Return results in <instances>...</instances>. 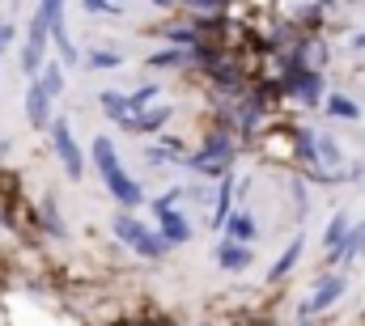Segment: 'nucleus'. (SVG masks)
<instances>
[{
  "mask_svg": "<svg viewBox=\"0 0 365 326\" xmlns=\"http://www.w3.org/2000/svg\"><path fill=\"white\" fill-rule=\"evenodd\" d=\"M93 165H98V174H102V182H106V191L115 195V204H123V208H136L140 199H145V191H140V182L119 165L115 157V144L106 140V136H98L93 140Z\"/></svg>",
  "mask_w": 365,
  "mask_h": 326,
  "instance_id": "1",
  "label": "nucleus"
},
{
  "mask_svg": "<svg viewBox=\"0 0 365 326\" xmlns=\"http://www.w3.org/2000/svg\"><path fill=\"white\" fill-rule=\"evenodd\" d=\"M51 149H56V157L64 162V174L73 178V182H81V174H86V157H81V144L73 140V127H68V119H51Z\"/></svg>",
  "mask_w": 365,
  "mask_h": 326,
  "instance_id": "2",
  "label": "nucleus"
},
{
  "mask_svg": "<svg viewBox=\"0 0 365 326\" xmlns=\"http://www.w3.org/2000/svg\"><path fill=\"white\" fill-rule=\"evenodd\" d=\"M47 34H51V21L43 9H34V21H30V34H26V47H21V68L26 77H38L43 73V56H47Z\"/></svg>",
  "mask_w": 365,
  "mask_h": 326,
  "instance_id": "3",
  "label": "nucleus"
},
{
  "mask_svg": "<svg viewBox=\"0 0 365 326\" xmlns=\"http://www.w3.org/2000/svg\"><path fill=\"white\" fill-rule=\"evenodd\" d=\"M280 89L289 93V98H302V102H319L323 98V77L314 73V68H284V77H280Z\"/></svg>",
  "mask_w": 365,
  "mask_h": 326,
  "instance_id": "4",
  "label": "nucleus"
},
{
  "mask_svg": "<svg viewBox=\"0 0 365 326\" xmlns=\"http://www.w3.org/2000/svg\"><path fill=\"white\" fill-rule=\"evenodd\" d=\"M38 9H43L47 21H51V43H56V51H60V60H64V64H81V56H77V47L68 43V30H64V0H38Z\"/></svg>",
  "mask_w": 365,
  "mask_h": 326,
  "instance_id": "5",
  "label": "nucleus"
},
{
  "mask_svg": "<svg viewBox=\"0 0 365 326\" xmlns=\"http://www.w3.org/2000/svg\"><path fill=\"white\" fill-rule=\"evenodd\" d=\"M153 216L162 221V233L170 238V246H187L191 242V225H187V216L175 212V204L170 199H153Z\"/></svg>",
  "mask_w": 365,
  "mask_h": 326,
  "instance_id": "6",
  "label": "nucleus"
},
{
  "mask_svg": "<svg viewBox=\"0 0 365 326\" xmlns=\"http://www.w3.org/2000/svg\"><path fill=\"white\" fill-rule=\"evenodd\" d=\"M26 119H30V127H38V132L51 127V93L43 89L38 77H30V89H26Z\"/></svg>",
  "mask_w": 365,
  "mask_h": 326,
  "instance_id": "7",
  "label": "nucleus"
},
{
  "mask_svg": "<svg viewBox=\"0 0 365 326\" xmlns=\"http://www.w3.org/2000/svg\"><path fill=\"white\" fill-rule=\"evenodd\" d=\"M340 297H344V280H340V275H323L319 288L310 293V301H302V314H323V310L336 305Z\"/></svg>",
  "mask_w": 365,
  "mask_h": 326,
  "instance_id": "8",
  "label": "nucleus"
},
{
  "mask_svg": "<svg viewBox=\"0 0 365 326\" xmlns=\"http://www.w3.org/2000/svg\"><path fill=\"white\" fill-rule=\"evenodd\" d=\"M212 258H217V267H225V271H242V267H251V258H255V246L247 242H221L212 250Z\"/></svg>",
  "mask_w": 365,
  "mask_h": 326,
  "instance_id": "9",
  "label": "nucleus"
},
{
  "mask_svg": "<svg viewBox=\"0 0 365 326\" xmlns=\"http://www.w3.org/2000/svg\"><path fill=\"white\" fill-rule=\"evenodd\" d=\"M98 102H102L106 119H115L119 127H123V123L136 115V110H132V93H115V89H102V93H98Z\"/></svg>",
  "mask_w": 365,
  "mask_h": 326,
  "instance_id": "10",
  "label": "nucleus"
},
{
  "mask_svg": "<svg viewBox=\"0 0 365 326\" xmlns=\"http://www.w3.org/2000/svg\"><path fill=\"white\" fill-rule=\"evenodd\" d=\"M170 115H175L170 106H158V110H140V115H132L123 127H128V132H162V127L170 123Z\"/></svg>",
  "mask_w": 365,
  "mask_h": 326,
  "instance_id": "11",
  "label": "nucleus"
},
{
  "mask_svg": "<svg viewBox=\"0 0 365 326\" xmlns=\"http://www.w3.org/2000/svg\"><path fill=\"white\" fill-rule=\"evenodd\" d=\"M110 233H115L123 246H136L145 233H149V229H145L136 216H128V212H115V221H110Z\"/></svg>",
  "mask_w": 365,
  "mask_h": 326,
  "instance_id": "12",
  "label": "nucleus"
},
{
  "mask_svg": "<svg viewBox=\"0 0 365 326\" xmlns=\"http://www.w3.org/2000/svg\"><path fill=\"white\" fill-rule=\"evenodd\" d=\"M230 199H234V178L225 174V178H221V191H217V212L208 216V225H212V229H225V225H230V216H234Z\"/></svg>",
  "mask_w": 365,
  "mask_h": 326,
  "instance_id": "13",
  "label": "nucleus"
},
{
  "mask_svg": "<svg viewBox=\"0 0 365 326\" xmlns=\"http://www.w3.org/2000/svg\"><path fill=\"white\" fill-rule=\"evenodd\" d=\"M225 233H230L234 242L255 246V238H259V225H255V216H251V212H234V216H230V225H225Z\"/></svg>",
  "mask_w": 365,
  "mask_h": 326,
  "instance_id": "14",
  "label": "nucleus"
},
{
  "mask_svg": "<svg viewBox=\"0 0 365 326\" xmlns=\"http://www.w3.org/2000/svg\"><path fill=\"white\" fill-rule=\"evenodd\" d=\"M302 246H306L302 238H293V242L284 246V254L276 258V263H272V271H268V280H272V284H276V280H284V275H289V271L297 267V258H302Z\"/></svg>",
  "mask_w": 365,
  "mask_h": 326,
  "instance_id": "15",
  "label": "nucleus"
},
{
  "mask_svg": "<svg viewBox=\"0 0 365 326\" xmlns=\"http://www.w3.org/2000/svg\"><path fill=\"white\" fill-rule=\"evenodd\" d=\"M361 254H365V225H353L349 238H344V246H340L331 258H336V263H353V258H361Z\"/></svg>",
  "mask_w": 365,
  "mask_h": 326,
  "instance_id": "16",
  "label": "nucleus"
},
{
  "mask_svg": "<svg viewBox=\"0 0 365 326\" xmlns=\"http://www.w3.org/2000/svg\"><path fill=\"white\" fill-rule=\"evenodd\" d=\"M259 119H264V93H251V98L238 106V127H242V132H255Z\"/></svg>",
  "mask_w": 365,
  "mask_h": 326,
  "instance_id": "17",
  "label": "nucleus"
},
{
  "mask_svg": "<svg viewBox=\"0 0 365 326\" xmlns=\"http://www.w3.org/2000/svg\"><path fill=\"white\" fill-rule=\"evenodd\" d=\"M200 153L212 157V162H234V140H230V132H212Z\"/></svg>",
  "mask_w": 365,
  "mask_h": 326,
  "instance_id": "18",
  "label": "nucleus"
},
{
  "mask_svg": "<svg viewBox=\"0 0 365 326\" xmlns=\"http://www.w3.org/2000/svg\"><path fill=\"white\" fill-rule=\"evenodd\" d=\"M38 81H43V89L51 98H60L64 93V60H47V68L38 73Z\"/></svg>",
  "mask_w": 365,
  "mask_h": 326,
  "instance_id": "19",
  "label": "nucleus"
},
{
  "mask_svg": "<svg viewBox=\"0 0 365 326\" xmlns=\"http://www.w3.org/2000/svg\"><path fill=\"white\" fill-rule=\"evenodd\" d=\"M327 110H331L336 119H349V123L361 119V106H357L353 98H344V93H327Z\"/></svg>",
  "mask_w": 365,
  "mask_h": 326,
  "instance_id": "20",
  "label": "nucleus"
},
{
  "mask_svg": "<svg viewBox=\"0 0 365 326\" xmlns=\"http://www.w3.org/2000/svg\"><path fill=\"white\" fill-rule=\"evenodd\" d=\"M344 238H349V216H344V212H336V216H331V225H327V233H323V246L336 254V250L344 246Z\"/></svg>",
  "mask_w": 365,
  "mask_h": 326,
  "instance_id": "21",
  "label": "nucleus"
},
{
  "mask_svg": "<svg viewBox=\"0 0 365 326\" xmlns=\"http://www.w3.org/2000/svg\"><path fill=\"white\" fill-rule=\"evenodd\" d=\"M297 157L310 165H319V136L310 127H297Z\"/></svg>",
  "mask_w": 365,
  "mask_h": 326,
  "instance_id": "22",
  "label": "nucleus"
},
{
  "mask_svg": "<svg viewBox=\"0 0 365 326\" xmlns=\"http://www.w3.org/2000/svg\"><path fill=\"white\" fill-rule=\"evenodd\" d=\"M43 225H47V233H51V238H68V229H64L60 208H56V199H51V195L43 199Z\"/></svg>",
  "mask_w": 365,
  "mask_h": 326,
  "instance_id": "23",
  "label": "nucleus"
},
{
  "mask_svg": "<svg viewBox=\"0 0 365 326\" xmlns=\"http://www.w3.org/2000/svg\"><path fill=\"white\" fill-rule=\"evenodd\" d=\"M86 64H90L93 73H102V68H119V64H123V56H119V51H90V56H86Z\"/></svg>",
  "mask_w": 365,
  "mask_h": 326,
  "instance_id": "24",
  "label": "nucleus"
},
{
  "mask_svg": "<svg viewBox=\"0 0 365 326\" xmlns=\"http://www.w3.org/2000/svg\"><path fill=\"white\" fill-rule=\"evenodd\" d=\"M319 169H327V165H340V149H336V140L331 136H319Z\"/></svg>",
  "mask_w": 365,
  "mask_h": 326,
  "instance_id": "25",
  "label": "nucleus"
},
{
  "mask_svg": "<svg viewBox=\"0 0 365 326\" xmlns=\"http://www.w3.org/2000/svg\"><path fill=\"white\" fill-rule=\"evenodd\" d=\"M153 98H158V85L149 81L145 89H136V93H132V110H145V106H149Z\"/></svg>",
  "mask_w": 365,
  "mask_h": 326,
  "instance_id": "26",
  "label": "nucleus"
},
{
  "mask_svg": "<svg viewBox=\"0 0 365 326\" xmlns=\"http://www.w3.org/2000/svg\"><path fill=\"white\" fill-rule=\"evenodd\" d=\"M81 9H86V13H98V17H102V13H123L119 0H86Z\"/></svg>",
  "mask_w": 365,
  "mask_h": 326,
  "instance_id": "27",
  "label": "nucleus"
},
{
  "mask_svg": "<svg viewBox=\"0 0 365 326\" xmlns=\"http://www.w3.org/2000/svg\"><path fill=\"white\" fill-rule=\"evenodd\" d=\"M13 38H17V26H13L9 17H0V56L13 47Z\"/></svg>",
  "mask_w": 365,
  "mask_h": 326,
  "instance_id": "28",
  "label": "nucleus"
},
{
  "mask_svg": "<svg viewBox=\"0 0 365 326\" xmlns=\"http://www.w3.org/2000/svg\"><path fill=\"white\" fill-rule=\"evenodd\" d=\"M182 4H191L195 13H221V9H230V0H182Z\"/></svg>",
  "mask_w": 365,
  "mask_h": 326,
  "instance_id": "29",
  "label": "nucleus"
},
{
  "mask_svg": "<svg viewBox=\"0 0 365 326\" xmlns=\"http://www.w3.org/2000/svg\"><path fill=\"white\" fill-rule=\"evenodd\" d=\"M353 51H365V30L361 34H353Z\"/></svg>",
  "mask_w": 365,
  "mask_h": 326,
  "instance_id": "30",
  "label": "nucleus"
},
{
  "mask_svg": "<svg viewBox=\"0 0 365 326\" xmlns=\"http://www.w3.org/2000/svg\"><path fill=\"white\" fill-rule=\"evenodd\" d=\"M319 4H323V9H331V0H319Z\"/></svg>",
  "mask_w": 365,
  "mask_h": 326,
  "instance_id": "31",
  "label": "nucleus"
},
{
  "mask_svg": "<svg viewBox=\"0 0 365 326\" xmlns=\"http://www.w3.org/2000/svg\"><path fill=\"white\" fill-rule=\"evenodd\" d=\"M158 326H175V322H158Z\"/></svg>",
  "mask_w": 365,
  "mask_h": 326,
  "instance_id": "32",
  "label": "nucleus"
},
{
  "mask_svg": "<svg viewBox=\"0 0 365 326\" xmlns=\"http://www.w3.org/2000/svg\"><path fill=\"white\" fill-rule=\"evenodd\" d=\"M0 149H4V140H0Z\"/></svg>",
  "mask_w": 365,
  "mask_h": 326,
  "instance_id": "33",
  "label": "nucleus"
}]
</instances>
